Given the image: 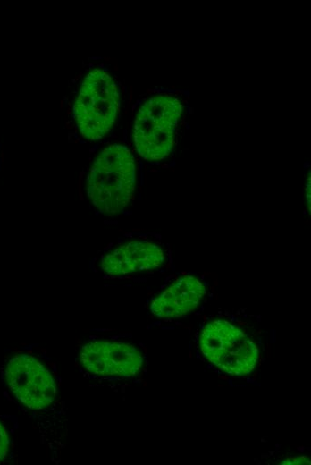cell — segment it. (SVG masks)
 I'll list each match as a JSON object with an SVG mask.
<instances>
[{
    "label": "cell",
    "instance_id": "7",
    "mask_svg": "<svg viewBox=\"0 0 311 465\" xmlns=\"http://www.w3.org/2000/svg\"><path fill=\"white\" fill-rule=\"evenodd\" d=\"M164 260V253L157 244L147 241H132L105 255L101 267L107 275H122L155 269Z\"/></svg>",
    "mask_w": 311,
    "mask_h": 465
},
{
    "label": "cell",
    "instance_id": "6",
    "mask_svg": "<svg viewBox=\"0 0 311 465\" xmlns=\"http://www.w3.org/2000/svg\"><path fill=\"white\" fill-rule=\"evenodd\" d=\"M81 365L91 374L130 377L143 365L141 352L132 344L116 341H93L80 351Z\"/></svg>",
    "mask_w": 311,
    "mask_h": 465
},
{
    "label": "cell",
    "instance_id": "9",
    "mask_svg": "<svg viewBox=\"0 0 311 465\" xmlns=\"http://www.w3.org/2000/svg\"><path fill=\"white\" fill-rule=\"evenodd\" d=\"M10 440L4 426L0 422V461H2L9 452Z\"/></svg>",
    "mask_w": 311,
    "mask_h": 465
},
{
    "label": "cell",
    "instance_id": "1",
    "mask_svg": "<svg viewBox=\"0 0 311 465\" xmlns=\"http://www.w3.org/2000/svg\"><path fill=\"white\" fill-rule=\"evenodd\" d=\"M135 191V162L124 145L105 148L93 161L87 176V194L101 213L122 212Z\"/></svg>",
    "mask_w": 311,
    "mask_h": 465
},
{
    "label": "cell",
    "instance_id": "4",
    "mask_svg": "<svg viewBox=\"0 0 311 465\" xmlns=\"http://www.w3.org/2000/svg\"><path fill=\"white\" fill-rule=\"evenodd\" d=\"M199 346L203 355L225 374L245 376L257 364L256 344L241 329L223 319L205 326Z\"/></svg>",
    "mask_w": 311,
    "mask_h": 465
},
{
    "label": "cell",
    "instance_id": "3",
    "mask_svg": "<svg viewBox=\"0 0 311 465\" xmlns=\"http://www.w3.org/2000/svg\"><path fill=\"white\" fill-rule=\"evenodd\" d=\"M120 108V93L112 75L93 69L83 79L73 106L81 136L88 140L105 137L113 128Z\"/></svg>",
    "mask_w": 311,
    "mask_h": 465
},
{
    "label": "cell",
    "instance_id": "10",
    "mask_svg": "<svg viewBox=\"0 0 311 465\" xmlns=\"http://www.w3.org/2000/svg\"><path fill=\"white\" fill-rule=\"evenodd\" d=\"M311 461L310 460L306 457V456H291V457H289L285 460H283L281 464H288V465H291V464H310Z\"/></svg>",
    "mask_w": 311,
    "mask_h": 465
},
{
    "label": "cell",
    "instance_id": "5",
    "mask_svg": "<svg viewBox=\"0 0 311 465\" xmlns=\"http://www.w3.org/2000/svg\"><path fill=\"white\" fill-rule=\"evenodd\" d=\"M4 377L14 397L29 409L43 410L56 397L53 375L29 354L13 356L6 364Z\"/></svg>",
    "mask_w": 311,
    "mask_h": 465
},
{
    "label": "cell",
    "instance_id": "2",
    "mask_svg": "<svg viewBox=\"0 0 311 465\" xmlns=\"http://www.w3.org/2000/svg\"><path fill=\"white\" fill-rule=\"evenodd\" d=\"M181 101L170 94L156 95L139 108L132 129L137 152L148 161H159L172 152L181 116Z\"/></svg>",
    "mask_w": 311,
    "mask_h": 465
},
{
    "label": "cell",
    "instance_id": "8",
    "mask_svg": "<svg viewBox=\"0 0 311 465\" xmlns=\"http://www.w3.org/2000/svg\"><path fill=\"white\" fill-rule=\"evenodd\" d=\"M205 294L206 288L199 279L184 275L155 298L150 309L159 317H183L199 306Z\"/></svg>",
    "mask_w": 311,
    "mask_h": 465
}]
</instances>
